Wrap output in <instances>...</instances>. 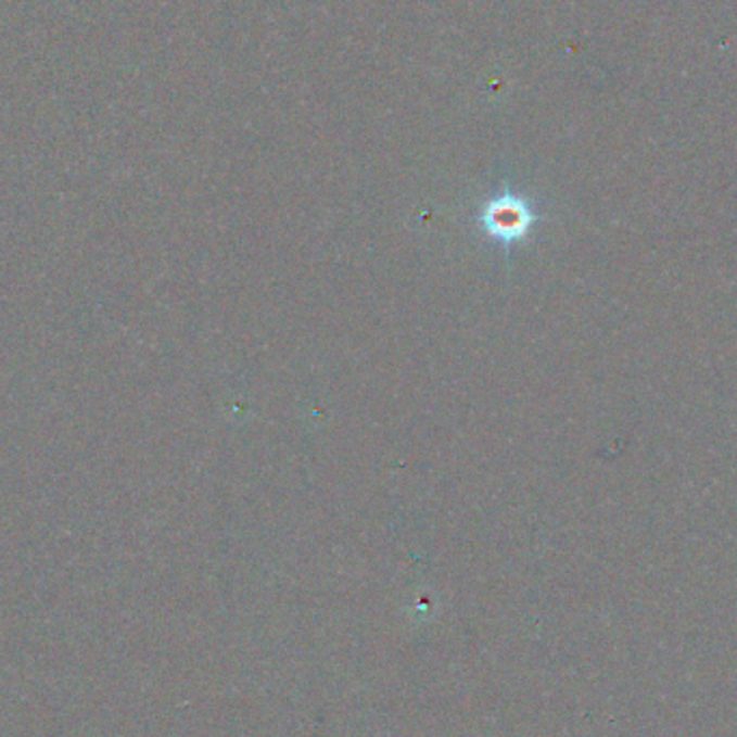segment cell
I'll return each instance as SVG.
<instances>
[{
	"instance_id": "6da1fadb",
	"label": "cell",
	"mask_w": 737,
	"mask_h": 737,
	"mask_svg": "<svg viewBox=\"0 0 737 737\" xmlns=\"http://www.w3.org/2000/svg\"><path fill=\"white\" fill-rule=\"evenodd\" d=\"M535 220L537 216L531 203L509 192L487 201L481 212L483 229L503 244H516L524 240L531 233Z\"/></svg>"
}]
</instances>
